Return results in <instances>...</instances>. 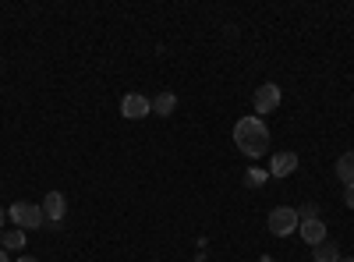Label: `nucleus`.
<instances>
[{"label":"nucleus","mask_w":354,"mask_h":262,"mask_svg":"<svg viewBox=\"0 0 354 262\" xmlns=\"http://www.w3.org/2000/svg\"><path fill=\"white\" fill-rule=\"evenodd\" d=\"M234 145H238L248 160H259L266 149H270V128H266V121L255 118V113L241 118L238 124H234Z\"/></svg>","instance_id":"obj_1"},{"label":"nucleus","mask_w":354,"mask_h":262,"mask_svg":"<svg viewBox=\"0 0 354 262\" xmlns=\"http://www.w3.org/2000/svg\"><path fill=\"white\" fill-rule=\"evenodd\" d=\"M8 216H11V223H15V227H21V230H25V234H28V230L46 227L43 206H36V202H15V206L8 209Z\"/></svg>","instance_id":"obj_2"},{"label":"nucleus","mask_w":354,"mask_h":262,"mask_svg":"<svg viewBox=\"0 0 354 262\" xmlns=\"http://www.w3.org/2000/svg\"><path fill=\"white\" fill-rule=\"evenodd\" d=\"M266 227H270L273 238H287L290 230L301 227V216H298V209H290V206H277L270 213V220H266Z\"/></svg>","instance_id":"obj_3"},{"label":"nucleus","mask_w":354,"mask_h":262,"mask_svg":"<svg viewBox=\"0 0 354 262\" xmlns=\"http://www.w3.org/2000/svg\"><path fill=\"white\" fill-rule=\"evenodd\" d=\"M43 216H46V227H61L64 223V216H68V198H64V191H46L43 195Z\"/></svg>","instance_id":"obj_4"},{"label":"nucleus","mask_w":354,"mask_h":262,"mask_svg":"<svg viewBox=\"0 0 354 262\" xmlns=\"http://www.w3.org/2000/svg\"><path fill=\"white\" fill-rule=\"evenodd\" d=\"M121 113L128 121H142V118H149V113H153V100L142 96V93H128L121 100Z\"/></svg>","instance_id":"obj_5"},{"label":"nucleus","mask_w":354,"mask_h":262,"mask_svg":"<svg viewBox=\"0 0 354 262\" xmlns=\"http://www.w3.org/2000/svg\"><path fill=\"white\" fill-rule=\"evenodd\" d=\"M280 85H273V82H262L259 89H255V113H273L277 106H280Z\"/></svg>","instance_id":"obj_6"},{"label":"nucleus","mask_w":354,"mask_h":262,"mask_svg":"<svg viewBox=\"0 0 354 262\" xmlns=\"http://www.w3.org/2000/svg\"><path fill=\"white\" fill-rule=\"evenodd\" d=\"M294 170H298V153H290V149L273 153V160H270V178H290Z\"/></svg>","instance_id":"obj_7"},{"label":"nucleus","mask_w":354,"mask_h":262,"mask_svg":"<svg viewBox=\"0 0 354 262\" xmlns=\"http://www.w3.org/2000/svg\"><path fill=\"white\" fill-rule=\"evenodd\" d=\"M298 234L315 248V245H322L326 241V223H322V216H315V220H301V227H298Z\"/></svg>","instance_id":"obj_8"},{"label":"nucleus","mask_w":354,"mask_h":262,"mask_svg":"<svg viewBox=\"0 0 354 262\" xmlns=\"http://www.w3.org/2000/svg\"><path fill=\"white\" fill-rule=\"evenodd\" d=\"M25 230L21 227H11V230H4V241H0V248H4V252H21L25 248Z\"/></svg>","instance_id":"obj_9"},{"label":"nucleus","mask_w":354,"mask_h":262,"mask_svg":"<svg viewBox=\"0 0 354 262\" xmlns=\"http://www.w3.org/2000/svg\"><path fill=\"white\" fill-rule=\"evenodd\" d=\"M174 110H177V96L174 93H160L153 100V113H156V118H170Z\"/></svg>","instance_id":"obj_10"},{"label":"nucleus","mask_w":354,"mask_h":262,"mask_svg":"<svg viewBox=\"0 0 354 262\" xmlns=\"http://www.w3.org/2000/svg\"><path fill=\"white\" fill-rule=\"evenodd\" d=\"M333 170H337V178H340L344 185H354V153H344Z\"/></svg>","instance_id":"obj_11"},{"label":"nucleus","mask_w":354,"mask_h":262,"mask_svg":"<svg viewBox=\"0 0 354 262\" xmlns=\"http://www.w3.org/2000/svg\"><path fill=\"white\" fill-rule=\"evenodd\" d=\"M340 259V248H337V241H322V245H315V262H337Z\"/></svg>","instance_id":"obj_12"},{"label":"nucleus","mask_w":354,"mask_h":262,"mask_svg":"<svg viewBox=\"0 0 354 262\" xmlns=\"http://www.w3.org/2000/svg\"><path fill=\"white\" fill-rule=\"evenodd\" d=\"M266 181H270V170H262V167H248L245 170V188H262Z\"/></svg>","instance_id":"obj_13"},{"label":"nucleus","mask_w":354,"mask_h":262,"mask_svg":"<svg viewBox=\"0 0 354 262\" xmlns=\"http://www.w3.org/2000/svg\"><path fill=\"white\" fill-rule=\"evenodd\" d=\"M298 216H301V220H315V216H319V206H315V202H305V206L298 209Z\"/></svg>","instance_id":"obj_14"},{"label":"nucleus","mask_w":354,"mask_h":262,"mask_svg":"<svg viewBox=\"0 0 354 262\" xmlns=\"http://www.w3.org/2000/svg\"><path fill=\"white\" fill-rule=\"evenodd\" d=\"M344 206L354 209V185H344Z\"/></svg>","instance_id":"obj_15"},{"label":"nucleus","mask_w":354,"mask_h":262,"mask_svg":"<svg viewBox=\"0 0 354 262\" xmlns=\"http://www.w3.org/2000/svg\"><path fill=\"white\" fill-rule=\"evenodd\" d=\"M0 262H11V255H8L4 248H0Z\"/></svg>","instance_id":"obj_16"},{"label":"nucleus","mask_w":354,"mask_h":262,"mask_svg":"<svg viewBox=\"0 0 354 262\" xmlns=\"http://www.w3.org/2000/svg\"><path fill=\"white\" fill-rule=\"evenodd\" d=\"M18 262H39V259H32V255H21Z\"/></svg>","instance_id":"obj_17"},{"label":"nucleus","mask_w":354,"mask_h":262,"mask_svg":"<svg viewBox=\"0 0 354 262\" xmlns=\"http://www.w3.org/2000/svg\"><path fill=\"white\" fill-rule=\"evenodd\" d=\"M4 220H8V213H4V206H0V227H4Z\"/></svg>","instance_id":"obj_18"},{"label":"nucleus","mask_w":354,"mask_h":262,"mask_svg":"<svg viewBox=\"0 0 354 262\" xmlns=\"http://www.w3.org/2000/svg\"><path fill=\"white\" fill-rule=\"evenodd\" d=\"M337 262H354V255H340V259H337Z\"/></svg>","instance_id":"obj_19"},{"label":"nucleus","mask_w":354,"mask_h":262,"mask_svg":"<svg viewBox=\"0 0 354 262\" xmlns=\"http://www.w3.org/2000/svg\"><path fill=\"white\" fill-rule=\"evenodd\" d=\"M259 262H277V259H273V255H262V259H259Z\"/></svg>","instance_id":"obj_20"},{"label":"nucleus","mask_w":354,"mask_h":262,"mask_svg":"<svg viewBox=\"0 0 354 262\" xmlns=\"http://www.w3.org/2000/svg\"><path fill=\"white\" fill-rule=\"evenodd\" d=\"M0 241H4V230H0Z\"/></svg>","instance_id":"obj_21"}]
</instances>
